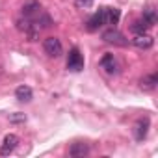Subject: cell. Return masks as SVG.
Listing matches in <instances>:
<instances>
[{
	"label": "cell",
	"instance_id": "cell-1",
	"mask_svg": "<svg viewBox=\"0 0 158 158\" xmlns=\"http://www.w3.org/2000/svg\"><path fill=\"white\" fill-rule=\"evenodd\" d=\"M102 41L104 43H110V45H117V47H127L128 45V39L115 28H110V30H104L102 32Z\"/></svg>",
	"mask_w": 158,
	"mask_h": 158
},
{
	"label": "cell",
	"instance_id": "cell-2",
	"mask_svg": "<svg viewBox=\"0 0 158 158\" xmlns=\"http://www.w3.org/2000/svg\"><path fill=\"white\" fill-rule=\"evenodd\" d=\"M43 48L45 52L50 56V58H60L61 52H63V47H61V41L58 37H47L43 41Z\"/></svg>",
	"mask_w": 158,
	"mask_h": 158
},
{
	"label": "cell",
	"instance_id": "cell-3",
	"mask_svg": "<svg viewBox=\"0 0 158 158\" xmlns=\"http://www.w3.org/2000/svg\"><path fill=\"white\" fill-rule=\"evenodd\" d=\"M67 69H71V71H82V69H84V56L80 54V50H78L76 47L69 50Z\"/></svg>",
	"mask_w": 158,
	"mask_h": 158
},
{
	"label": "cell",
	"instance_id": "cell-4",
	"mask_svg": "<svg viewBox=\"0 0 158 158\" xmlns=\"http://www.w3.org/2000/svg\"><path fill=\"white\" fill-rule=\"evenodd\" d=\"M17 145H19V138H17L15 134H8V136L4 138V141H2V147H0V154H2V156L11 154V152L17 149Z\"/></svg>",
	"mask_w": 158,
	"mask_h": 158
},
{
	"label": "cell",
	"instance_id": "cell-5",
	"mask_svg": "<svg viewBox=\"0 0 158 158\" xmlns=\"http://www.w3.org/2000/svg\"><path fill=\"white\" fill-rule=\"evenodd\" d=\"M102 24H106V19H104V8H101L89 21H88V32H95V30H99Z\"/></svg>",
	"mask_w": 158,
	"mask_h": 158
},
{
	"label": "cell",
	"instance_id": "cell-6",
	"mask_svg": "<svg viewBox=\"0 0 158 158\" xmlns=\"http://www.w3.org/2000/svg\"><path fill=\"white\" fill-rule=\"evenodd\" d=\"M132 45L141 48V50H147V48H151L154 45V39L151 35H147V34H136V37L132 39Z\"/></svg>",
	"mask_w": 158,
	"mask_h": 158
},
{
	"label": "cell",
	"instance_id": "cell-7",
	"mask_svg": "<svg viewBox=\"0 0 158 158\" xmlns=\"http://www.w3.org/2000/svg\"><path fill=\"white\" fill-rule=\"evenodd\" d=\"M156 84H158V74H156V73L145 74L141 80H139V88H141L143 91H152V89L156 88Z\"/></svg>",
	"mask_w": 158,
	"mask_h": 158
},
{
	"label": "cell",
	"instance_id": "cell-8",
	"mask_svg": "<svg viewBox=\"0 0 158 158\" xmlns=\"http://www.w3.org/2000/svg\"><path fill=\"white\" fill-rule=\"evenodd\" d=\"M39 11H41V4L37 2V0H28V2L23 6V15H24V17H28V19L35 17Z\"/></svg>",
	"mask_w": 158,
	"mask_h": 158
},
{
	"label": "cell",
	"instance_id": "cell-9",
	"mask_svg": "<svg viewBox=\"0 0 158 158\" xmlns=\"http://www.w3.org/2000/svg\"><path fill=\"white\" fill-rule=\"evenodd\" d=\"M147 132H149V119H139V121L136 123V128H134L136 139H138V141H143L145 136H147Z\"/></svg>",
	"mask_w": 158,
	"mask_h": 158
},
{
	"label": "cell",
	"instance_id": "cell-10",
	"mask_svg": "<svg viewBox=\"0 0 158 158\" xmlns=\"http://www.w3.org/2000/svg\"><path fill=\"white\" fill-rule=\"evenodd\" d=\"M88 152H89V147L86 143H73L71 149H69V154L73 158H84Z\"/></svg>",
	"mask_w": 158,
	"mask_h": 158
},
{
	"label": "cell",
	"instance_id": "cell-11",
	"mask_svg": "<svg viewBox=\"0 0 158 158\" xmlns=\"http://www.w3.org/2000/svg\"><path fill=\"white\" fill-rule=\"evenodd\" d=\"M104 19L106 24H117L121 19V11L117 8H104Z\"/></svg>",
	"mask_w": 158,
	"mask_h": 158
},
{
	"label": "cell",
	"instance_id": "cell-12",
	"mask_svg": "<svg viewBox=\"0 0 158 158\" xmlns=\"http://www.w3.org/2000/svg\"><path fill=\"white\" fill-rule=\"evenodd\" d=\"M15 97H17V101H21V102H30L32 97H34V93H32V89H30L28 86H19V88L15 89Z\"/></svg>",
	"mask_w": 158,
	"mask_h": 158
},
{
	"label": "cell",
	"instance_id": "cell-13",
	"mask_svg": "<svg viewBox=\"0 0 158 158\" xmlns=\"http://www.w3.org/2000/svg\"><path fill=\"white\" fill-rule=\"evenodd\" d=\"M101 67H102V69H106V73H115L117 65H115L114 56H112V54H104V56H102V60H101Z\"/></svg>",
	"mask_w": 158,
	"mask_h": 158
},
{
	"label": "cell",
	"instance_id": "cell-14",
	"mask_svg": "<svg viewBox=\"0 0 158 158\" xmlns=\"http://www.w3.org/2000/svg\"><path fill=\"white\" fill-rule=\"evenodd\" d=\"M151 26L143 21V19H138V21H134L132 23V26H130V30L134 32V34H147V30H149Z\"/></svg>",
	"mask_w": 158,
	"mask_h": 158
},
{
	"label": "cell",
	"instance_id": "cell-15",
	"mask_svg": "<svg viewBox=\"0 0 158 158\" xmlns=\"http://www.w3.org/2000/svg\"><path fill=\"white\" fill-rule=\"evenodd\" d=\"M141 19H143V21H145V23H147L151 28H152V26L156 24V21H158V17H156V11H154L152 8H147V10L143 11V17H141Z\"/></svg>",
	"mask_w": 158,
	"mask_h": 158
},
{
	"label": "cell",
	"instance_id": "cell-16",
	"mask_svg": "<svg viewBox=\"0 0 158 158\" xmlns=\"http://www.w3.org/2000/svg\"><path fill=\"white\" fill-rule=\"evenodd\" d=\"M91 6H93V0H74L76 10H89Z\"/></svg>",
	"mask_w": 158,
	"mask_h": 158
},
{
	"label": "cell",
	"instance_id": "cell-17",
	"mask_svg": "<svg viewBox=\"0 0 158 158\" xmlns=\"http://www.w3.org/2000/svg\"><path fill=\"white\" fill-rule=\"evenodd\" d=\"M24 121H26V115H24V114H21V112H17V114H11V115H10V123H15V125H17V123H24Z\"/></svg>",
	"mask_w": 158,
	"mask_h": 158
}]
</instances>
